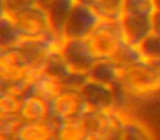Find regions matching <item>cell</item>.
I'll return each mask as SVG.
<instances>
[{"instance_id":"1","label":"cell","mask_w":160,"mask_h":140,"mask_svg":"<svg viewBox=\"0 0 160 140\" xmlns=\"http://www.w3.org/2000/svg\"><path fill=\"white\" fill-rule=\"evenodd\" d=\"M118 100L145 99L160 92V60L142 58L122 70L121 79L115 87Z\"/></svg>"},{"instance_id":"2","label":"cell","mask_w":160,"mask_h":140,"mask_svg":"<svg viewBox=\"0 0 160 140\" xmlns=\"http://www.w3.org/2000/svg\"><path fill=\"white\" fill-rule=\"evenodd\" d=\"M86 40L98 61L111 60L125 43L120 21L103 19Z\"/></svg>"},{"instance_id":"3","label":"cell","mask_w":160,"mask_h":140,"mask_svg":"<svg viewBox=\"0 0 160 140\" xmlns=\"http://www.w3.org/2000/svg\"><path fill=\"white\" fill-rule=\"evenodd\" d=\"M12 19L20 40H42L55 32L48 10L41 5L33 6Z\"/></svg>"},{"instance_id":"4","label":"cell","mask_w":160,"mask_h":140,"mask_svg":"<svg viewBox=\"0 0 160 140\" xmlns=\"http://www.w3.org/2000/svg\"><path fill=\"white\" fill-rule=\"evenodd\" d=\"M101 20L91 6L77 1L65 21L62 33L67 38H87Z\"/></svg>"},{"instance_id":"5","label":"cell","mask_w":160,"mask_h":140,"mask_svg":"<svg viewBox=\"0 0 160 140\" xmlns=\"http://www.w3.org/2000/svg\"><path fill=\"white\" fill-rule=\"evenodd\" d=\"M49 117L56 123L80 118L88 109L80 90L64 88L51 102Z\"/></svg>"},{"instance_id":"6","label":"cell","mask_w":160,"mask_h":140,"mask_svg":"<svg viewBox=\"0 0 160 140\" xmlns=\"http://www.w3.org/2000/svg\"><path fill=\"white\" fill-rule=\"evenodd\" d=\"M33 75L16 47L0 49V82L28 85Z\"/></svg>"},{"instance_id":"7","label":"cell","mask_w":160,"mask_h":140,"mask_svg":"<svg viewBox=\"0 0 160 140\" xmlns=\"http://www.w3.org/2000/svg\"><path fill=\"white\" fill-rule=\"evenodd\" d=\"M62 59L71 72L87 76L98 62L86 38H68L62 51Z\"/></svg>"},{"instance_id":"8","label":"cell","mask_w":160,"mask_h":140,"mask_svg":"<svg viewBox=\"0 0 160 140\" xmlns=\"http://www.w3.org/2000/svg\"><path fill=\"white\" fill-rule=\"evenodd\" d=\"M80 91L88 109L96 111H110L118 109V93L114 87L105 85L88 79Z\"/></svg>"},{"instance_id":"9","label":"cell","mask_w":160,"mask_h":140,"mask_svg":"<svg viewBox=\"0 0 160 140\" xmlns=\"http://www.w3.org/2000/svg\"><path fill=\"white\" fill-rule=\"evenodd\" d=\"M14 47L20 51L33 76L46 70L52 55L45 38L20 40Z\"/></svg>"},{"instance_id":"10","label":"cell","mask_w":160,"mask_h":140,"mask_svg":"<svg viewBox=\"0 0 160 140\" xmlns=\"http://www.w3.org/2000/svg\"><path fill=\"white\" fill-rule=\"evenodd\" d=\"M120 24L125 42L133 46H138L152 33V16L125 12Z\"/></svg>"},{"instance_id":"11","label":"cell","mask_w":160,"mask_h":140,"mask_svg":"<svg viewBox=\"0 0 160 140\" xmlns=\"http://www.w3.org/2000/svg\"><path fill=\"white\" fill-rule=\"evenodd\" d=\"M57 123L51 117L34 122H21L14 133L18 140H56Z\"/></svg>"},{"instance_id":"12","label":"cell","mask_w":160,"mask_h":140,"mask_svg":"<svg viewBox=\"0 0 160 140\" xmlns=\"http://www.w3.org/2000/svg\"><path fill=\"white\" fill-rule=\"evenodd\" d=\"M62 89V81L45 70L32 77L28 84L27 94H32L46 102H51Z\"/></svg>"},{"instance_id":"13","label":"cell","mask_w":160,"mask_h":140,"mask_svg":"<svg viewBox=\"0 0 160 140\" xmlns=\"http://www.w3.org/2000/svg\"><path fill=\"white\" fill-rule=\"evenodd\" d=\"M19 117L22 122H34L49 117L48 102L32 94H25L21 103Z\"/></svg>"},{"instance_id":"14","label":"cell","mask_w":160,"mask_h":140,"mask_svg":"<svg viewBox=\"0 0 160 140\" xmlns=\"http://www.w3.org/2000/svg\"><path fill=\"white\" fill-rule=\"evenodd\" d=\"M122 70L112 60H100L91 69L88 77L90 80L115 88L121 79Z\"/></svg>"},{"instance_id":"15","label":"cell","mask_w":160,"mask_h":140,"mask_svg":"<svg viewBox=\"0 0 160 140\" xmlns=\"http://www.w3.org/2000/svg\"><path fill=\"white\" fill-rule=\"evenodd\" d=\"M91 6L103 20L120 21L124 14L125 0H77Z\"/></svg>"},{"instance_id":"16","label":"cell","mask_w":160,"mask_h":140,"mask_svg":"<svg viewBox=\"0 0 160 140\" xmlns=\"http://www.w3.org/2000/svg\"><path fill=\"white\" fill-rule=\"evenodd\" d=\"M56 140H89V136L80 118L57 123Z\"/></svg>"},{"instance_id":"17","label":"cell","mask_w":160,"mask_h":140,"mask_svg":"<svg viewBox=\"0 0 160 140\" xmlns=\"http://www.w3.org/2000/svg\"><path fill=\"white\" fill-rule=\"evenodd\" d=\"M76 2H77V0H53L52 1L51 6L47 10L49 12L55 31L62 33L65 21Z\"/></svg>"},{"instance_id":"18","label":"cell","mask_w":160,"mask_h":140,"mask_svg":"<svg viewBox=\"0 0 160 140\" xmlns=\"http://www.w3.org/2000/svg\"><path fill=\"white\" fill-rule=\"evenodd\" d=\"M0 49L14 47L20 41V36L14 25L12 17L0 12Z\"/></svg>"},{"instance_id":"19","label":"cell","mask_w":160,"mask_h":140,"mask_svg":"<svg viewBox=\"0 0 160 140\" xmlns=\"http://www.w3.org/2000/svg\"><path fill=\"white\" fill-rule=\"evenodd\" d=\"M142 58V57L137 46H133V45L125 42L111 60L121 70H123V69L131 66L132 64L138 61Z\"/></svg>"},{"instance_id":"20","label":"cell","mask_w":160,"mask_h":140,"mask_svg":"<svg viewBox=\"0 0 160 140\" xmlns=\"http://www.w3.org/2000/svg\"><path fill=\"white\" fill-rule=\"evenodd\" d=\"M142 58L148 60H160V36L151 33L138 45Z\"/></svg>"},{"instance_id":"21","label":"cell","mask_w":160,"mask_h":140,"mask_svg":"<svg viewBox=\"0 0 160 140\" xmlns=\"http://www.w3.org/2000/svg\"><path fill=\"white\" fill-rule=\"evenodd\" d=\"M123 140H153L148 128L135 119L127 118Z\"/></svg>"},{"instance_id":"22","label":"cell","mask_w":160,"mask_h":140,"mask_svg":"<svg viewBox=\"0 0 160 140\" xmlns=\"http://www.w3.org/2000/svg\"><path fill=\"white\" fill-rule=\"evenodd\" d=\"M155 0H125L124 13H138L152 16L156 11Z\"/></svg>"},{"instance_id":"23","label":"cell","mask_w":160,"mask_h":140,"mask_svg":"<svg viewBox=\"0 0 160 140\" xmlns=\"http://www.w3.org/2000/svg\"><path fill=\"white\" fill-rule=\"evenodd\" d=\"M0 12L10 17H14L33 6L38 5V0H0Z\"/></svg>"},{"instance_id":"24","label":"cell","mask_w":160,"mask_h":140,"mask_svg":"<svg viewBox=\"0 0 160 140\" xmlns=\"http://www.w3.org/2000/svg\"><path fill=\"white\" fill-rule=\"evenodd\" d=\"M152 32L160 36V11L156 10L152 14Z\"/></svg>"},{"instance_id":"25","label":"cell","mask_w":160,"mask_h":140,"mask_svg":"<svg viewBox=\"0 0 160 140\" xmlns=\"http://www.w3.org/2000/svg\"><path fill=\"white\" fill-rule=\"evenodd\" d=\"M1 140H18L16 137H1Z\"/></svg>"},{"instance_id":"26","label":"cell","mask_w":160,"mask_h":140,"mask_svg":"<svg viewBox=\"0 0 160 140\" xmlns=\"http://www.w3.org/2000/svg\"><path fill=\"white\" fill-rule=\"evenodd\" d=\"M155 3H156V9L160 11V0H155Z\"/></svg>"}]
</instances>
